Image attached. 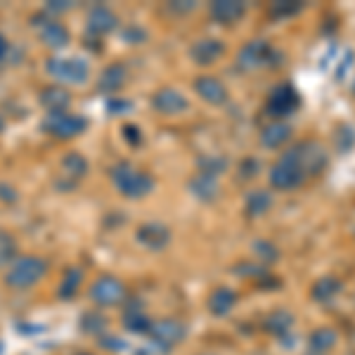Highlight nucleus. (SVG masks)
I'll return each mask as SVG.
<instances>
[{
	"label": "nucleus",
	"mask_w": 355,
	"mask_h": 355,
	"mask_svg": "<svg viewBox=\"0 0 355 355\" xmlns=\"http://www.w3.org/2000/svg\"><path fill=\"white\" fill-rule=\"evenodd\" d=\"M102 329H105V318H102L100 313L83 315V331H88V334H100Z\"/></svg>",
	"instance_id": "obj_33"
},
{
	"label": "nucleus",
	"mask_w": 355,
	"mask_h": 355,
	"mask_svg": "<svg viewBox=\"0 0 355 355\" xmlns=\"http://www.w3.org/2000/svg\"><path fill=\"white\" fill-rule=\"evenodd\" d=\"M244 270H234L237 275H244V277H266L268 268L266 266H254V263H246V266H239Z\"/></svg>",
	"instance_id": "obj_35"
},
{
	"label": "nucleus",
	"mask_w": 355,
	"mask_h": 355,
	"mask_svg": "<svg viewBox=\"0 0 355 355\" xmlns=\"http://www.w3.org/2000/svg\"><path fill=\"white\" fill-rule=\"evenodd\" d=\"M341 289H343L341 279L331 277V275H324V277L315 279V284L311 287V299L318 303H329L341 294Z\"/></svg>",
	"instance_id": "obj_18"
},
{
	"label": "nucleus",
	"mask_w": 355,
	"mask_h": 355,
	"mask_svg": "<svg viewBox=\"0 0 355 355\" xmlns=\"http://www.w3.org/2000/svg\"><path fill=\"white\" fill-rule=\"evenodd\" d=\"M123 324H125V329L133 331V334H150V329H152V320H150V315L142 311V306L128 308L123 315Z\"/></svg>",
	"instance_id": "obj_26"
},
{
	"label": "nucleus",
	"mask_w": 355,
	"mask_h": 355,
	"mask_svg": "<svg viewBox=\"0 0 355 355\" xmlns=\"http://www.w3.org/2000/svg\"><path fill=\"white\" fill-rule=\"evenodd\" d=\"M277 53L272 50V45L268 41H256L246 43L242 50H239V67L242 69H259V67H268V64H275L272 60H277Z\"/></svg>",
	"instance_id": "obj_10"
},
{
	"label": "nucleus",
	"mask_w": 355,
	"mask_h": 355,
	"mask_svg": "<svg viewBox=\"0 0 355 355\" xmlns=\"http://www.w3.org/2000/svg\"><path fill=\"white\" fill-rule=\"evenodd\" d=\"M85 171H88V162H85L81 154H69L64 162H62V171H60V180H57V185L69 190V187H73L85 175Z\"/></svg>",
	"instance_id": "obj_16"
},
{
	"label": "nucleus",
	"mask_w": 355,
	"mask_h": 355,
	"mask_svg": "<svg viewBox=\"0 0 355 355\" xmlns=\"http://www.w3.org/2000/svg\"><path fill=\"white\" fill-rule=\"evenodd\" d=\"M225 168H227V162H225V159H220V157H209V159H204V162H202V171H199V173H209V175L218 178Z\"/></svg>",
	"instance_id": "obj_32"
},
{
	"label": "nucleus",
	"mask_w": 355,
	"mask_h": 355,
	"mask_svg": "<svg viewBox=\"0 0 355 355\" xmlns=\"http://www.w3.org/2000/svg\"><path fill=\"white\" fill-rule=\"evenodd\" d=\"M303 10V3L299 0H289V3H272L270 5V17L272 19H289V17H296Z\"/></svg>",
	"instance_id": "obj_31"
},
{
	"label": "nucleus",
	"mask_w": 355,
	"mask_h": 355,
	"mask_svg": "<svg viewBox=\"0 0 355 355\" xmlns=\"http://www.w3.org/2000/svg\"><path fill=\"white\" fill-rule=\"evenodd\" d=\"M81 282H83V272L78 270V268H69V270L64 272V277H62L60 287H57V296L64 299V301L73 299L78 287H81Z\"/></svg>",
	"instance_id": "obj_29"
},
{
	"label": "nucleus",
	"mask_w": 355,
	"mask_h": 355,
	"mask_svg": "<svg viewBox=\"0 0 355 355\" xmlns=\"http://www.w3.org/2000/svg\"><path fill=\"white\" fill-rule=\"evenodd\" d=\"M5 55H8V41H5V36L0 33V60H5Z\"/></svg>",
	"instance_id": "obj_39"
},
{
	"label": "nucleus",
	"mask_w": 355,
	"mask_h": 355,
	"mask_svg": "<svg viewBox=\"0 0 355 355\" xmlns=\"http://www.w3.org/2000/svg\"><path fill=\"white\" fill-rule=\"evenodd\" d=\"M291 137V125L282 121H272L261 130V145L266 150H277Z\"/></svg>",
	"instance_id": "obj_20"
},
{
	"label": "nucleus",
	"mask_w": 355,
	"mask_h": 355,
	"mask_svg": "<svg viewBox=\"0 0 355 355\" xmlns=\"http://www.w3.org/2000/svg\"><path fill=\"white\" fill-rule=\"evenodd\" d=\"M294 152H296V159H299L306 178L320 175L329 164V154L318 140H303L299 145H294Z\"/></svg>",
	"instance_id": "obj_5"
},
{
	"label": "nucleus",
	"mask_w": 355,
	"mask_h": 355,
	"mask_svg": "<svg viewBox=\"0 0 355 355\" xmlns=\"http://www.w3.org/2000/svg\"><path fill=\"white\" fill-rule=\"evenodd\" d=\"M17 259V239L10 232L0 230V268Z\"/></svg>",
	"instance_id": "obj_30"
},
{
	"label": "nucleus",
	"mask_w": 355,
	"mask_h": 355,
	"mask_svg": "<svg viewBox=\"0 0 355 355\" xmlns=\"http://www.w3.org/2000/svg\"><path fill=\"white\" fill-rule=\"evenodd\" d=\"M125 78H128V69L123 64H112L107 67V71L100 76V90H105V93H116V90H121L125 85Z\"/></svg>",
	"instance_id": "obj_25"
},
{
	"label": "nucleus",
	"mask_w": 355,
	"mask_h": 355,
	"mask_svg": "<svg viewBox=\"0 0 355 355\" xmlns=\"http://www.w3.org/2000/svg\"><path fill=\"white\" fill-rule=\"evenodd\" d=\"M209 15L218 24H237L246 15V5L239 3V0H218L209 8Z\"/></svg>",
	"instance_id": "obj_15"
},
{
	"label": "nucleus",
	"mask_w": 355,
	"mask_h": 355,
	"mask_svg": "<svg viewBox=\"0 0 355 355\" xmlns=\"http://www.w3.org/2000/svg\"><path fill=\"white\" fill-rule=\"evenodd\" d=\"M85 119L78 116V114H50L48 119H45L43 128L45 133H50L53 137H60V140H69V137H76L81 135L85 130Z\"/></svg>",
	"instance_id": "obj_8"
},
{
	"label": "nucleus",
	"mask_w": 355,
	"mask_h": 355,
	"mask_svg": "<svg viewBox=\"0 0 355 355\" xmlns=\"http://www.w3.org/2000/svg\"><path fill=\"white\" fill-rule=\"evenodd\" d=\"M137 242L147 249L162 251L171 242V230L164 223H145V225L137 227Z\"/></svg>",
	"instance_id": "obj_13"
},
{
	"label": "nucleus",
	"mask_w": 355,
	"mask_h": 355,
	"mask_svg": "<svg viewBox=\"0 0 355 355\" xmlns=\"http://www.w3.org/2000/svg\"><path fill=\"white\" fill-rule=\"evenodd\" d=\"M78 355H95V353H78Z\"/></svg>",
	"instance_id": "obj_40"
},
{
	"label": "nucleus",
	"mask_w": 355,
	"mask_h": 355,
	"mask_svg": "<svg viewBox=\"0 0 355 355\" xmlns=\"http://www.w3.org/2000/svg\"><path fill=\"white\" fill-rule=\"evenodd\" d=\"M272 206V194L266 192V190H254L246 194V202H244V209H246V216L251 218H259V216H266Z\"/></svg>",
	"instance_id": "obj_24"
},
{
	"label": "nucleus",
	"mask_w": 355,
	"mask_h": 355,
	"mask_svg": "<svg viewBox=\"0 0 355 355\" xmlns=\"http://www.w3.org/2000/svg\"><path fill=\"white\" fill-rule=\"evenodd\" d=\"M48 272V263L38 256H19L10 263L8 268V275H5V284L10 289H31L36 282H41Z\"/></svg>",
	"instance_id": "obj_2"
},
{
	"label": "nucleus",
	"mask_w": 355,
	"mask_h": 355,
	"mask_svg": "<svg viewBox=\"0 0 355 355\" xmlns=\"http://www.w3.org/2000/svg\"><path fill=\"white\" fill-rule=\"evenodd\" d=\"M90 299L100 308L119 306V303H123L125 299V287L119 277L102 275V277H97L93 282V287H90Z\"/></svg>",
	"instance_id": "obj_7"
},
{
	"label": "nucleus",
	"mask_w": 355,
	"mask_h": 355,
	"mask_svg": "<svg viewBox=\"0 0 355 355\" xmlns=\"http://www.w3.org/2000/svg\"><path fill=\"white\" fill-rule=\"evenodd\" d=\"M291 327H294V315L289 311H282V308H279V311H272L266 320H263V329L272 336L289 334Z\"/></svg>",
	"instance_id": "obj_21"
},
{
	"label": "nucleus",
	"mask_w": 355,
	"mask_h": 355,
	"mask_svg": "<svg viewBox=\"0 0 355 355\" xmlns=\"http://www.w3.org/2000/svg\"><path fill=\"white\" fill-rule=\"evenodd\" d=\"M306 180L308 178H306V173H303L299 159H296L294 147L284 152L270 168V185L275 187V190H282V192L296 190V187H301Z\"/></svg>",
	"instance_id": "obj_3"
},
{
	"label": "nucleus",
	"mask_w": 355,
	"mask_h": 355,
	"mask_svg": "<svg viewBox=\"0 0 355 355\" xmlns=\"http://www.w3.org/2000/svg\"><path fill=\"white\" fill-rule=\"evenodd\" d=\"M112 182L123 197L130 199H142L154 190V178L125 162L112 168Z\"/></svg>",
	"instance_id": "obj_1"
},
{
	"label": "nucleus",
	"mask_w": 355,
	"mask_h": 355,
	"mask_svg": "<svg viewBox=\"0 0 355 355\" xmlns=\"http://www.w3.org/2000/svg\"><path fill=\"white\" fill-rule=\"evenodd\" d=\"M206 306H209L211 315H216V318H225V315H230L232 308L237 306V294L227 287H216L209 294Z\"/></svg>",
	"instance_id": "obj_17"
},
{
	"label": "nucleus",
	"mask_w": 355,
	"mask_h": 355,
	"mask_svg": "<svg viewBox=\"0 0 355 355\" xmlns=\"http://www.w3.org/2000/svg\"><path fill=\"white\" fill-rule=\"evenodd\" d=\"M299 107H301L299 90L289 83H279L270 90V95L266 100V116L279 121V119H287L291 114H296Z\"/></svg>",
	"instance_id": "obj_4"
},
{
	"label": "nucleus",
	"mask_w": 355,
	"mask_h": 355,
	"mask_svg": "<svg viewBox=\"0 0 355 355\" xmlns=\"http://www.w3.org/2000/svg\"><path fill=\"white\" fill-rule=\"evenodd\" d=\"M48 73L62 83H85L90 67L85 60L78 57H53L48 62Z\"/></svg>",
	"instance_id": "obj_6"
},
{
	"label": "nucleus",
	"mask_w": 355,
	"mask_h": 355,
	"mask_svg": "<svg viewBox=\"0 0 355 355\" xmlns=\"http://www.w3.org/2000/svg\"><path fill=\"white\" fill-rule=\"evenodd\" d=\"M152 107L159 114H166V116H178V114L190 110V102L187 97L175 88H162L157 90L152 97Z\"/></svg>",
	"instance_id": "obj_11"
},
{
	"label": "nucleus",
	"mask_w": 355,
	"mask_h": 355,
	"mask_svg": "<svg viewBox=\"0 0 355 355\" xmlns=\"http://www.w3.org/2000/svg\"><path fill=\"white\" fill-rule=\"evenodd\" d=\"M123 133H125V140L128 142H133V145H140V128H135V125H125L123 128Z\"/></svg>",
	"instance_id": "obj_36"
},
{
	"label": "nucleus",
	"mask_w": 355,
	"mask_h": 355,
	"mask_svg": "<svg viewBox=\"0 0 355 355\" xmlns=\"http://www.w3.org/2000/svg\"><path fill=\"white\" fill-rule=\"evenodd\" d=\"M41 102L43 107L48 110L50 114H62L69 107V93L62 88H57V85H53V88H45L43 95H41Z\"/></svg>",
	"instance_id": "obj_28"
},
{
	"label": "nucleus",
	"mask_w": 355,
	"mask_h": 355,
	"mask_svg": "<svg viewBox=\"0 0 355 355\" xmlns=\"http://www.w3.org/2000/svg\"><path fill=\"white\" fill-rule=\"evenodd\" d=\"M256 254L263 259V266L268 268V263H272V261H277V256H279V251L275 249V244L270 242H256Z\"/></svg>",
	"instance_id": "obj_34"
},
{
	"label": "nucleus",
	"mask_w": 355,
	"mask_h": 355,
	"mask_svg": "<svg viewBox=\"0 0 355 355\" xmlns=\"http://www.w3.org/2000/svg\"><path fill=\"white\" fill-rule=\"evenodd\" d=\"M88 26H90V31H95V33H110L114 31V26H116V15L112 12L110 8H95L93 12H90L88 17Z\"/></svg>",
	"instance_id": "obj_27"
},
{
	"label": "nucleus",
	"mask_w": 355,
	"mask_h": 355,
	"mask_svg": "<svg viewBox=\"0 0 355 355\" xmlns=\"http://www.w3.org/2000/svg\"><path fill=\"white\" fill-rule=\"evenodd\" d=\"M194 90H197V95L202 97L204 102H209V105H223V102H227L225 83L216 76H199L197 81H194Z\"/></svg>",
	"instance_id": "obj_14"
},
{
	"label": "nucleus",
	"mask_w": 355,
	"mask_h": 355,
	"mask_svg": "<svg viewBox=\"0 0 355 355\" xmlns=\"http://www.w3.org/2000/svg\"><path fill=\"white\" fill-rule=\"evenodd\" d=\"M223 55H225V43L218 38H199L190 45V57L202 67L216 64Z\"/></svg>",
	"instance_id": "obj_12"
},
{
	"label": "nucleus",
	"mask_w": 355,
	"mask_h": 355,
	"mask_svg": "<svg viewBox=\"0 0 355 355\" xmlns=\"http://www.w3.org/2000/svg\"><path fill=\"white\" fill-rule=\"evenodd\" d=\"M256 171H259V164H256L254 159H246L242 164V178H254Z\"/></svg>",
	"instance_id": "obj_37"
},
{
	"label": "nucleus",
	"mask_w": 355,
	"mask_h": 355,
	"mask_svg": "<svg viewBox=\"0 0 355 355\" xmlns=\"http://www.w3.org/2000/svg\"><path fill=\"white\" fill-rule=\"evenodd\" d=\"M185 336H187V329L180 320H159V322H152L150 339L154 341V346L164 348V351H171V348L178 346Z\"/></svg>",
	"instance_id": "obj_9"
},
{
	"label": "nucleus",
	"mask_w": 355,
	"mask_h": 355,
	"mask_svg": "<svg viewBox=\"0 0 355 355\" xmlns=\"http://www.w3.org/2000/svg\"><path fill=\"white\" fill-rule=\"evenodd\" d=\"M41 38L45 45H50V48H64L69 43V31L62 21L50 19V21H43L41 24Z\"/></svg>",
	"instance_id": "obj_22"
},
{
	"label": "nucleus",
	"mask_w": 355,
	"mask_h": 355,
	"mask_svg": "<svg viewBox=\"0 0 355 355\" xmlns=\"http://www.w3.org/2000/svg\"><path fill=\"white\" fill-rule=\"evenodd\" d=\"M102 341H105L102 346L110 348V351H119V348H121V339H116V336H107V339H102Z\"/></svg>",
	"instance_id": "obj_38"
},
{
	"label": "nucleus",
	"mask_w": 355,
	"mask_h": 355,
	"mask_svg": "<svg viewBox=\"0 0 355 355\" xmlns=\"http://www.w3.org/2000/svg\"><path fill=\"white\" fill-rule=\"evenodd\" d=\"M190 192L197 199H202V202H214V199L218 197V192H220L218 178H214L209 173H197L190 180Z\"/></svg>",
	"instance_id": "obj_19"
},
{
	"label": "nucleus",
	"mask_w": 355,
	"mask_h": 355,
	"mask_svg": "<svg viewBox=\"0 0 355 355\" xmlns=\"http://www.w3.org/2000/svg\"><path fill=\"white\" fill-rule=\"evenodd\" d=\"M336 343H339V334H336V329H331V327H318L311 336H308V346H311V351L318 355L331 351Z\"/></svg>",
	"instance_id": "obj_23"
}]
</instances>
